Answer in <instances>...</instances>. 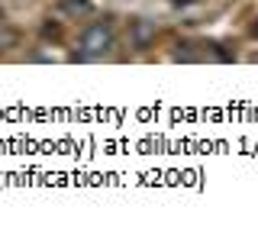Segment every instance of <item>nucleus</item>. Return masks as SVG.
<instances>
[{
	"instance_id": "obj_6",
	"label": "nucleus",
	"mask_w": 258,
	"mask_h": 226,
	"mask_svg": "<svg viewBox=\"0 0 258 226\" xmlns=\"http://www.w3.org/2000/svg\"><path fill=\"white\" fill-rule=\"evenodd\" d=\"M255 32H258V26H255Z\"/></svg>"
},
{
	"instance_id": "obj_1",
	"label": "nucleus",
	"mask_w": 258,
	"mask_h": 226,
	"mask_svg": "<svg viewBox=\"0 0 258 226\" xmlns=\"http://www.w3.org/2000/svg\"><path fill=\"white\" fill-rule=\"evenodd\" d=\"M113 39H116V32L107 20L100 23H91L84 32H81V42H78V59L84 62H94V59H103V55L113 48Z\"/></svg>"
},
{
	"instance_id": "obj_3",
	"label": "nucleus",
	"mask_w": 258,
	"mask_h": 226,
	"mask_svg": "<svg viewBox=\"0 0 258 226\" xmlns=\"http://www.w3.org/2000/svg\"><path fill=\"white\" fill-rule=\"evenodd\" d=\"M61 10L68 16H91L94 7L87 4V0H61Z\"/></svg>"
},
{
	"instance_id": "obj_5",
	"label": "nucleus",
	"mask_w": 258,
	"mask_h": 226,
	"mask_svg": "<svg viewBox=\"0 0 258 226\" xmlns=\"http://www.w3.org/2000/svg\"><path fill=\"white\" fill-rule=\"evenodd\" d=\"M0 23H4V7H0Z\"/></svg>"
},
{
	"instance_id": "obj_2",
	"label": "nucleus",
	"mask_w": 258,
	"mask_h": 226,
	"mask_svg": "<svg viewBox=\"0 0 258 226\" xmlns=\"http://www.w3.org/2000/svg\"><path fill=\"white\" fill-rule=\"evenodd\" d=\"M129 36H133V45L136 48H149L152 42H155V36H158V26L152 20H136Z\"/></svg>"
},
{
	"instance_id": "obj_4",
	"label": "nucleus",
	"mask_w": 258,
	"mask_h": 226,
	"mask_svg": "<svg viewBox=\"0 0 258 226\" xmlns=\"http://www.w3.org/2000/svg\"><path fill=\"white\" fill-rule=\"evenodd\" d=\"M16 29H10L7 23H0V48H10V45H16Z\"/></svg>"
}]
</instances>
